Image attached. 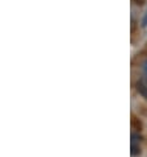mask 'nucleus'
I'll use <instances>...</instances> for the list:
<instances>
[{"label": "nucleus", "mask_w": 147, "mask_h": 157, "mask_svg": "<svg viewBox=\"0 0 147 157\" xmlns=\"http://www.w3.org/2000/svg\"><path fill=\"white\" fill-rule=\"evenodd\" d=\"M135 90L142 98L147 99V78H141V79L137 81Z\"/></svg>", "instance_id": "f257e3e1"}, {"label": "nucleus", "mask_w": 147, "mask_h": 157, "mask_svg": "<svg viewBox=\"0 0 147 157\" xmlns=\"http://www.w3.org/2000/svg\"><path fill=\"white\" fill-rule=\"evenodd\" d=\"M142 27H143V28H146L147 27V12H146V13H145V16H143V19H142Z\"/></svg>", "instance_id": "f03ea898"}, {"label": "nucleus", "mask_w": 147, "mask_h": 157, "mask_svg": "<svg viewBox=\"0 0 147 157\" xmlns=\"http://www.w3.org/2000/svg\"><path fill=\"white\" fill-rule=\"evenodd\" d=\"M143 70H145V73L147 74V61H146V62L143 63Z\"/></svg>", "instance_id": "7ed1b4c3"}]
</instances>
